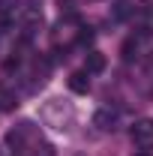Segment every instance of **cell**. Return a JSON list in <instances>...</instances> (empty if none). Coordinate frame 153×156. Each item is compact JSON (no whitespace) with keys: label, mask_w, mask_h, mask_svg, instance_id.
<instances>
[{"label":"cell","mask_w":153,"mask_h":156,"mask_svg":"<svg viewBox=\"0 0 153 156\" xmlns=\"http://www.w3.org/2000/svg\"><path fill=\"white\" fill-rule=\"evenodd\" d=\"M90 75H96V72H102L105 69V54H99V51H90L87 54V66H84Z\"/></svg>","instance_id":"obj_4"},{"label":"cell","mask_w":153,"mask_h":156,"mask_svg":"<svg viewBox=\"0 0 153 156\" xmlns=\"http://www.w3.org/2000/svg\"><path fill=\"white\" fill-rule=\"evenodd\" d=\"M132 156H150V150H138V153H132Z\"/></svg>","instance_id":"obj_7"},{"label":"cell","mask_w":153,"mask_h":156,"mask_svg":"<svg viewBox=\"0 0 153 156\" xmlns=\"http://www.w3.org/2000/svg\"><path fill=\"white\" fill-rule=\"evenodd\" d=\"M117 120H120L117 111H111V108H99V111L93 114V126L102 129V132H111V129L117 126Z\"/></svg>","instance_id":"obj_2"},{"label":"cell","mask_w":153,"mask_h":156,"mask_svg":"<svg viewBox=\"0 0 153 156\" xmlns=\"http://www.w3.org/2000/svg\"><path fill=\"white\" fill-rule=\"evenodd\" d=\"M12 108H15V96L0 87V111H12Z\"/></svg>","instance_id":"obj_5"},{"label":"cell","mask_w":153,"mask_h":156,"mask_svg":"<svg viewBox=\"0 0 153 156\" xmlns=\"http://www.w3.org/2000/svg\"><path fill=\"white\" fill-rule=\"evenodd\" d=\"M132 51H138V42H135V39H129V42L123 45V60H132V57H135Z\"/></svg>","instance_id":"obj_6"},{"label":"cell","mask_w":153,"mask_h":156,"mask_svg":"<svg viewBox=\"0 0 153 156\" xmlns=\"http://www.w3.org/2000/svg\"><path fill=\"white\" fill-rule=\"evenodd\" d=\"M69 90H72V93H87V90H90V72H87V69L72 72V75H69Z\"/></svg>","instance_id":"obj_3"},{"label":"cell","mask_w":153,"mask_h":156,"mask_svg":"<svg viewBox=\"0 0 153 156\" xmlns=\"http://www.w3.org/2000/svg\"><path fill=\"white\" fill-rule=\"evenodd\" d=\"M132 141H135V147H141V150H150L153 147V120L150 117H144V120H138L132 126Z\"/></svg>","instance_id":"obj_1"}]
</instances>
